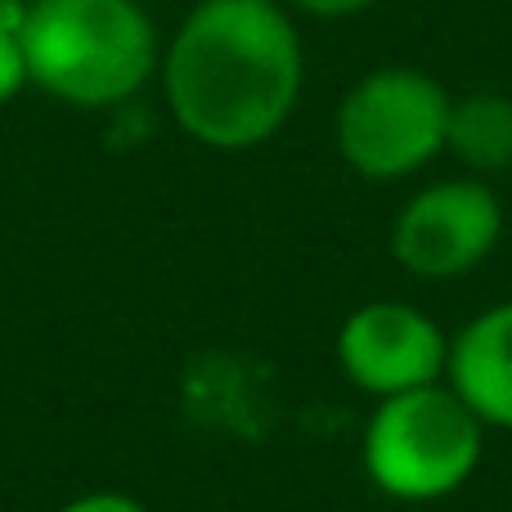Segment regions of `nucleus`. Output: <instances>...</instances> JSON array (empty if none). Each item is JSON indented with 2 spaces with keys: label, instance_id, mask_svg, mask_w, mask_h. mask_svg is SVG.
Listing matches in <instances>:
<instances>
[{
  "label": "nucleus",
  "instance_id": "f257e3e1",
  "mask_svg": "<svg viewBox=\"0 0 512 512\" xmlns=\"http://www.w3.org/2000/svg\"><path fill=\"white\" fill-rule=\"evenodd\" d=\"M162 95L203 149L243 153L274 140L306 86L301 36L274 0H203L162 50Z\"/></svg>",
  "mask_w": 512,
  "mask_h": 512
},
{
  "label": "nucleus",
  "instance_id": "f03ea898",
  "mask_svg": "<svg viewBox=\"0 0 512 512\" xmlns=\"http://www.w3.org/2000/svg\"><path fill=\"white\" fill-rule=\"evenodd\" d=\"M23 54L32 86L72 108L126 104L162 63L158 27L140 0H32Z\"/></svg>",
  "mask_w": 512,
  "mask_h": 512
},
{
  "label": "nucleus",
  "instance_id": "7ed1b4c3",
  "mask_svg": "<svg viewBox=\"0 0 512 512\" xmlns=\"http://www.w3.org/2000/svg\"><path fill=\"white\" fill-rule=\"evenodd\" d=\"M486 427L445 382L373 400L360 436L364 477L396 504H436L477 477Z\"/></svg>",
  "mask_w": 512,
  "mask_h": 512
},
{
  "label": "nucleus",
  "instance_id": "20e7f679",
  "mask_svg": "<svg viewBox=\"0 0 512 512\" xmlns=\"http://www.w3.org/2000/svg\"><path fill=\"white\" fill-rule=\"evenodd\" d=\"M450 90L418 68H378L337 108V153L364 180H405L445 153Z\"/></svg>",
  "mask_w": 512,
  "mask_h": 512
},
{
  "label": "nucleus",
  "instance_id": "39448f33",
  "mask_svg": "<svg viewBox=\"0 0 512 512\" xmlns=\"http://www.w3.org/2000/svg\"><path fill=\"white\" fill-rule=\"evenodd\" d=\"M504 239V203L477 176L436 180L418 189L391 221V256L427 283L472 274Z\"/></svg>",
  "mask_w": 512,
  "mask_h": 512
},
{
  "label": "nucleus",
  "instance_id": "423d86ee",
  "mask_svg": "<svg viewBox=\"0 0 512 512\" xmlns=\"http://www.w3.org/2000/svg\"><path fill=\"white\" fill-rule=\"evenodd\" d=\"M450 333L409 301H364L337 328V369L373 400L445 382Z\"/></svg>",
  "mask_w": 512,
  "mask_h": 512
},
{
  "label": "nucleus",
  "instance_id": "0eeeda50",
  "mask_svg": "<svg viewBox=\"0 0 512 512\" xmlns=\"http://www.w3.org/2000/svg\"><path fill=\"white\" fill-rule=\"evenodd\" d=\"M445 387L486 432H512V301L486 306L450 337Z\"/></svg>",
  "mask_w": 512,
  "mask_h": 512
},
{
  "label": "nucleus",
  "instance_id": "6e6552de",
  "mask_svg": "<svg viewBox=\"0 0 512 512\" xmlns=\"http://www.w3.org/2000/svg\"><path fill=\"white\" fill-rule=\"evenodd\" d=\"M445 153L463 162L472 176H495L512 167V99L499 90L450 99Z\"/></svg>",
  "mask_w": 512,
  "mask_h": 512
},
{
  "label": "nucleus",
  "instance_id": "1a4fd4ad",
  "mask_svg": "<svg viewBox=\"0 0 512 512\" xmlns=\"http://www.w3.org/2000/svg\"><path fill=\"white\" fill-rule=\"evenodd\" d=\"M23 86H32L23 54V18H0V108L18 99Z\"/></svg>",
  "mask_w": 512,
  "mask_h": 512
},
{
  "label": "nucleus",
  "instance_id": "9d476101",
  "mask_svg": "<svg viewBox=\"0 0 512 512\" xmlns=\"http://www.w3.org/2000/svg\"><path fill=\"white\" fill-rule=\"evenodd\" d=\"M54 512H153V508L140 504L135 495H122V490H86V495L68 499Z\"/></svg>",
  "mask_w": 512,
  "mask_h": 512
},
{
  "label": "nucleus",
  "instance_id": "9b49d317",
  "mask_svg": "<svg viewBox=\"0 0 512 512\" xmlns=\"http://www.w3.org/2000/svg\"><path fill=\"white\" fill-rule=\"evenodd\" d=\"M292 5L315 18H351V14H364L373 0H292Z\"/></svg>",
  "mask_w": 512,
  "mask_h": 512
},
{
  "label": "nucleus",
  "instance_id": "f8f14e48",
  "mask_svg": "<svg viewBox=\"0 0 512 512\" xmlns=\"http://www.w3.org/2000/svg\"><path fill=\"white\" fill-rule=\"evenodd\" d=\"M23 14H27L23 0H0V18H23Z\"/></svg>",
  "mask_w": 512,
  "mask_h": 512
}]
</instances>
